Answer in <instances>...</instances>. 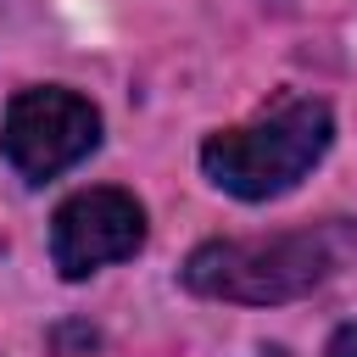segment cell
<instances>
[{
    "label": "cell",
    "instance_id": "6da1fadb",
    "mask_svg": "<svg viewBox=\"0 0 357 357\" xmlns=\"http://www.w3.org/2000/svg\"><path fill=\"white\" fill-rule=\"evenodd\" d=\"M351 257H357V223L335 218V223L268 234V240H206L184 257V284L212 301L273 307L329 284Z\"/></svg>",
    "mask_w": 357,
    "mask_h": 357
},
{
    "label": "cell",
    "instance_id": "7a4b0ae2",
    "mask_svg": "<svg viewBox=\"0 0 357 357\" xmlns=\"http://www.w3.org/2000/svg\"><path fill=\"white\" fill-rule=\"evenodd\" d=\"M329 139H335L329 106L312 95H284L257 123L212 134L201 145V167L218 190H229L240 201H268V195H284L290 184H301L318 167V156L329 151Z\"/></svg>",
    "mask_w": 357,
    "mask_h": 357
},
{
    "label": "cell",
    "instance_id": "3957f363",
    "mask_svg": "<svg viewBox=\"0 0 357 357\" xmlns=\"http://www.w3.org/2000/svg\"><path fill=\"white\" fill-rule=\"evenodd\" d=\"M100 145V112L78 95V89H22L11 106H6V123H0V151L6 162L28 178V184H45L56 173H67L73 162H84L89 151Z\"/></svg>",
    "mask_w": 357,
    "mask_h": 357
},
{
    "label": "cell",
    "instance_id": "277c9868",
    "mask_svg": "<svg viewBox=\"0 0 357 357\" xmlns=\"http://www.w3.org/2000/svg\"><path fill=\"white\" fill-rule=\"evenodd\" d=\"M145 245V206L128 190H78L50 218V257L61 279H89Z\"/></svg>",
    "mask_w": 357,
    "mask_h": 357
},
{
    "label": "cell",
    "instance_id": "5b68a950",
    "mask_svg": "<svg viewBox=\"0 0 357 357\" xmlns=\"http://www.w3.org/2000/svg\"><path fill=\"white\" fill-rule=\"evenodd\" d=\"M324 357H357V324H340L324 346Z\"/></svg>",
    "mask_w": 357,
    "mask_h": 357
},
{
    "label": "cell",
    "instance_id": "8992f818",
    "mask_svg": "<svg viewBox=\"0 0 357 357\" xmlns=\"http://www.w3.org/2000/svg\"><path fill=\"white\" fill-rule=\"evenodd\" d=\"M273 357H279V351H273Z\"/></svg>",
    "mask_w": 357,
    "mask_h": 357
}]
</instances>
